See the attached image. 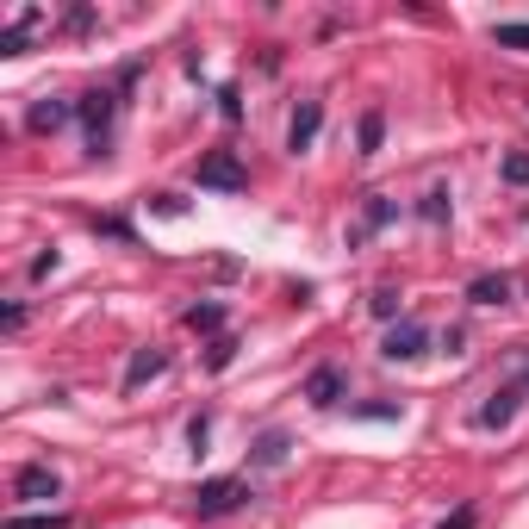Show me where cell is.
<instances>
[{
  "instance_id": "ffe728a7",
  "label": "cell",
  "mask_w": 529,
  "mask_h": 529,
  "mask_svg": "<svg viewBox=\"0 0 529 529\" xmlns=\"http://www.w3.org/2000/svg\"><path fill=\"white\" fill-rule=\"evenodd\" d=\"M424 218H430V225H442V218H449V187H430V193H424Z\"/></svg>"
},
{
  "instance_id": "8992f818",
  "label": "cell",
  "mask_w": 529,
  "mask_h": 529,
  "mask_svg": "<svg viewBox=\"0 0 529 529\" xmlns=\"http://www.w3.org/2000/svg\"><path fill=\"white\" fill-rule=\"evenodd\" d=\"M343 393H349V380H343V368H337V361H324V368H312V374H305V399H312L318 411L343 405Z\"/></svg>"
},
{
  "instance_id": "52a82bcc",
  "label": "cell",
  "mask_w": 529,
  "mask_h": 529,
  "mask_svg": "<svg viewBox=\"0 0 529 529\" xmlns=\"http://www.w3.org/2000/svg\"><path fill=\"white\" fill-rule=\"evenodd\" d=\"M393 200H386V193H368V200H361V218H355V231H349V249H361V243H368L374 231H386V225H393Z\"/></svg>"
},
{
  "instance_id": "5b68a950",
  "label": "cell",
  "mask_w": 529,
  "mask_h": 529,
  "mask_svg": "<svg viewBox=\"0 0 529 529\" xmlns=\"http://www.w3.org/2000/svg\"><path fill=\"white\" fill-rule=\"evenodd\" d=\"M424 349H430V330L417 324V318H399L393 330H386V343H380V355H386V361H417Z\"/></svg>"
},
{
  "instance_id": "8fae6325",
  "label": "cell",
  "mask_w": 529,
  "mask_h": 529,
  "mask_svg": "<svg viewBox=\"0 0 529 529\" xmlns=\"http://www.w3.org/2000/svg\"><path fill=\"white\" fill-rule=\"evenodd\" d=\"M38 25H44V7H25V13L7 25V32H0V57H19V50L32 44V32H38Z\"/></svg>"
},
{
  "instance_id": "6da1fadb",
  "label": "cell",
  "mask_w": 529,
  "mask_h": 529,
  "mask_svg": "<svg viewBox=\"0 0 529 529\" xmlns=\"http://www.w3.org/2000/svg\"><path fill=\"white\" fill-rule=\"evenodd\" d=\"M137 75V63L119 75V88ZM119 88H94L81 94V125H88V156H113V137H119Z\"/></svg>"
},
{
  "instance_id": "2e32d148",
  "label": "cell",
  "mask_w": 529,
  "mask_h": 529,
  "mask_svg": "<svg viewBox=\"0 0 529 529\" xmlns=\"http://www.w3.org/2000/svg\"><path fill=\"white\" fill-rule=\"evenodd\" d=\"M281 461H287V436H281V430L256 436V467H281Z\"/></svg>"
},
{
  "instance_id": "277c9868",
  "label": "cell",
  "mask_w": 529,
  "mask_h": 529,
  "mask_svg": "<svg viewBox=\"0 0 529 529\" xmlns=\"http://www.w3.org/2000/svg\"><path fill=\"white\" fill-rule=\"evenodd\" d=\"M13 498H25V505H50V498H63V480H57V467H19V480H13Z\"/></svg>"
},
{
  "instance_id": "9a60e30c",
  "label": "cell",
  "mask_w": 529,
  "mask_h": 529,
  "mask_svg": "<svg viewBox=\"0 0 529 529\" xmlns=\"http://www.w3.org/2000/svg\"><path fill=\"white\" fill-rule=\"evenodd\" d=\"M380 137H386V113L374 106V113H361V131H355V144H361V156H374L380 150Z\"/></svg>"
},
{
  "instance_id": "7a4b0ae2",
  "label": "cell",
  "mask_w": 529,
  "mask_h": 529,
  "mask_svg": "<svg viewBox=\"0 0 529 529\" xmlns=\"http://www.w3.org/2000/svg\"><path fill=\"white\" fill-rule=\"evenodd\" d=\"M243 505H249V480H200V492H193L200 517H231Z\"/></svg>"
},
{
  "instance_id": "4fadbf2b",
  "label": "cell",
  "mask_w": 529,
  "mask_h": 529,
  "mask_svg": "<svg viewBox=\"0 0 529 529\" xmlns=\"http://www.w3.org/2000/svg\"><path fill=\"white\" fill-rule=\"evenodd\" d=\"M511 417H517V386H505V393H492V399L480 405V424H486V430H505Z\"/></svg>"
},
{
  "instance_id": "ac0fdd59",
  "label": "cell",
  "mask_w": 529,
  "mask_h": 529,
  "mask_svg": "<svg viewBox=\"0 0 529 529\" xmlns=\"http://www.w3.org/2000/svg\"><path fill=\"white\" fill-rule=\"evenodd\" d=\"M498 175H505L511 187H529V150H511L505 162H498Z\"/></svg>"
},
{
  "instance_id": "ba28073f",
  "label": "cell",
  "mask_w": 529,
  "mask_h": 529,
  "mask_svg": "<svg viewBox=\"0 0 529 529\" xmlns=\"http://www.w3.org/2000/svg\"><path fill=\"white\" fill-rule=\"evenodd\" d=\"M318 125H324V106H318V100H299V113H293V125H287V150H293V156L312 150V144H318Z\"/></svg>"
},
{
  "instance_id": "d6986e66",
  "label": "cell",
  "mask_w": 529,
  "mask_h": 529,
  "mask_svg": "<svg viewBox=\"0 0 529 529\" xmlns=\"http://www.w3.org/2000/svg\"><path fill=\"white\" fill-rule=\"evenodd\" d=\"M492 38H498V50H529V25H492Z\"/></svg>"
},
{
  "instance_id": "603a6c76",
  "label": "cell",
  "mask_w": 529,
  "mask_h": 529,
  "mask_svg": "<svg viewBox=\"0 0 529 529\" xmlns=\"http://www.w3.org/2000/svg\"><path fill=\"white\" fill-rule=\"evenodd\" d=\"M206 436H212V417H193V424H187V442H193V455L206 449Z\"/></svg>"
},
{
  "instance_id": "7402d4cb",
  "label": "cell",
  "mask_w": 529,
  "mask_h": 529,
  "mask_svg": "<svg viewBox=\"0 0 529 529\" xmlns=\"http://www.w3.org/2000/svg\"><path fill=\"white\" fill-rule=\"evenodd\" d=\"M69 517H57V511H44V517H7V529H63Z\"/></svg>"
},
{
  "instance_id": "30bf717a",
  "label": "cell",
  "mask_w": 529,
  "mask_h": 529,
  "mask_svg": "<svg viewBox=\"0 0 529 529\" xmlns=\"http://www.w3.org/2000/svg\"><path fill=\"white\" fill-rule=\"evenodd\" d=\"M75 113H81V100H38L32 113H25V125H32V131H63Z\"/></svg>"
},
{
  "instance_id": "7c38bea8",
  "label": "cell",
  "mask_w": 529,
  "mask_h": 529,
  "mask_svg": "<svg viewBox=\"0 0 529 529\" xmlns=\"http://www.w3.org/2000/svg\"><path fill=\"white\" fill-rule=\"evenodd\" d=\"M467 299H473V305H505V299H511V274H473V281H467Z\"/></svg>"
},
{
  "instance_id": "9c48e42d",
  "label": "cell",
  "mask_w": 529,
  "mask_h": 529,
  "mask_svg": "<svg viewBox=\"0 0 529 529\" xmlns=\"http://www.w3.org/2000/svg\"><path fill=\"white\" fill-rule=\"evenodd\" d=\"M156 374H169V349H137L125 361V393H137V386L156 380Z\"/></svg>"
},
{
  "instance_id": "cb8c5ba5",
  "label": "cell",
  "mask_w": 529,
  "mask_h": 529,
  "mask_svg": "<svg viewBox=\"0 0 529 529\" xmlns=\"http://www.w3.org/2000/svg\"><path fill=\"white\" fill-rule=\"evenodd\" d=\"M442 529H473V511H455V517H442Z\"/></svg>"
},
{
  "instance_id": "44dd1931",
  "label": "cell",
  "mask_w": 529,
  "mask_h": 529,
  "mask_svg": "<svg viewBox=\"0 0 529 529\" xmlns=\"http://www.w3.org/2000/svg\"><path fill=\"white\" fill-rule=\"evenodd\" d=\"M374 318H399V287H374Z\"/></svg>"
},
{
  "instance_id": "3957f363",
  "label": "cell",
  "mask_w": 529,
  "mask_h": 529,
  "mask_svg": "<svg viewBox=\"0 0 529 529\" xmlns=\"http://www.w3.org/2000/svg\"><path fill=\"white\" fill-rule=\"evenodd\" d=\"M200 187H218V193H243L249 187V169L231 156V150H212L200 156Z\"/></svg>"
},
{
  "instance_id": "5bb4252c",
  "label": "cell",
  "mask_w": 529,
  "mask_h": 529,
  "mask_svg": "<svg viewBox=\"0 0 529 529\" xmlns=\"http://www.w3.org/2000/svg\"><path fill=\"white\" fill-rule=\"evenodd\" d=\"M187 330H200V337H225V305H187Z\"/></svg>"
},
{
  "instance_id": "e0dca14e",
  "label": "cell",
  "mask_w": 529,
  "mask_h": 529,
  "mask_svg": "<svg viewBox=\"0 0 529 529\" xmlns=\"http://www.w3.org/2000/svg\"><path fill=\"white\" fill-rule=\"evenodd\" d=\"M231 361H237V337H212V349H206V368H212V374H225Z\"/></svg>"
}]
</instances>
